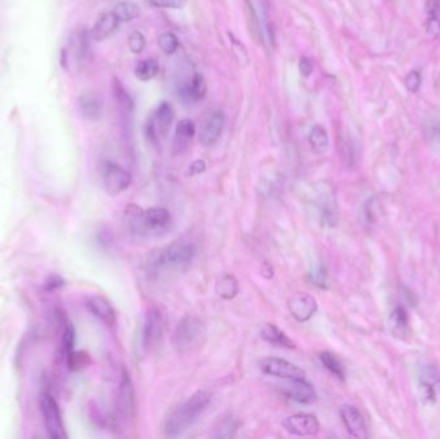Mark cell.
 <instances>
[{
	"label": "cell",
	"mask_w": 440,
	"mask_h": 439,
	"mask_svg": "<svg viewBox=\"0 0 440 439\" xmlns=\"http://www.w3.org/2000/svg\"><path fill=\"white\" fill-rule=\"evenodd\" d=\"M149 3L156 8H182L186 0H149Z\"/></svg>",
	"instance_id": "cell-41"
},
{
	"label": "cell",
	"mask_w": 440,
	"mask_h": 439,
	"mask_svg": "<svg viewBox=\"0 0 440 439\" xmlns=\"http://www.w3.org/2000/svg\"><path fill=\"white\" fill-rule=\"evenodd\" d=\"M260 335H262V338L264 339L265 342L272 344L274 347L286 348V349H293L295 348V343L278 326H275L273 323L264 325Z\"/></svg>",
	"instance_id": "cell-24"
},
{
	"label": "cell",
	"mask_w": 440,
	"mask_h": 439,
	"mask_svg": "<svg viewBox=\"0 0 440 439\" xmlns=\"http://www.w3.org/2000/svg\"><path fill=\"white\" fill-rule=\"evenodd\" d=\"M241 422L235 416L228 415L218 421L214 428V438H232L235 437L237 430L240 429Z\"/></svg>",
	"instance_id": "cell-30"
},
{
	"label": "cell",
	"mask_w": 440,
	"mask_h": 439,
	"mask_svg": "<svg viewBox=\"0 0 440 439\" xmlns=\"http://www.w3.org/2000/svg\"><path fill=\"white\" fill-rule=\"evenodd\" d=\"M158 45L165 54L171 56L179 48V40L173 32H164L158 37Z\"/></svg>",
	"instance_id": "cell-36"
},
{
	"label": "cell",
	"mask_w": 440,
	"mask_h": 439,
	"mask_svg": "<svg viewBox=\"0 0 440 439\" xmlns=\"http://www.w3.org/2000/svg\"><path fill=\"white\" fill-rule=\"evenodd\" d=\"M309 143L317 154H324L330 147V138L322 125H314L309 132Z\"/></svg>",
	"instance_id": "cell-32"
},
{
	"label": "cell",
	"mask_w": 440,
	"mask_h": 439,
	"mask_svg": "<svg viewBox=\"0 0 440 439\" xmlns=\"http://www.w3.org/2000/svg\"><path fill=\"white\" fill-rule=\"evenodd\" d=\"M112 92L118 106V121L124 137H132L133 119H134V102L118 79H114Z\"/></svg>",
	"instance_id": "cell-9"
},
{
	"label": "cell",
	"mask_w": 440,
	"mask_h": 439,
	"mask_svg": "<svg viewBox=\"0 0 440 439\" xmlns=\"http://www.w3.org/2000/svg\"><path fill=\"white\" fill-rule=\"evenodd\" d=\"M81 116L89 121H97L103 115V101L96 92H84L78 101Z\"/></svg>",
	"instance_id": "cell-19"
},
{
	"label": "cell",
	"mask_w": 440,
	"mask_h": 439,
	"mask_svg": "<svg viewBox=\"0 0 440 439\" xmlns=\"http://www.w3.org/2000/svg\"><path fill=\"white\" fill-rule=\"evenodd\" d=\"M340 415L345 428L353 438L366 439L368 437L366 422L358 409L350 405H344L340 409Z\"/></svg>",
	"instance_id": "cell-17"
},
{
	"label": "cell",
	"mask_w": 440,
	"mask_h": 439,
	"mask_svg": "<svg viewBox=\"0 0 440 439\" xmlns=\"http://www.w3.org/2000/svg\"><path fill=\"white\" fill-rule=\"evenodd\" d=\"M164 330V314L157 307H151L147 311L138 332V349L139 351H149L156 345Z\"/></svg>",
	"instance_id": "cell-4"
},
{
	"label": "cell",
	"mask_w": 440,
	"mask_h": 439,
	"mask_svg": "<svg viewBox=\"0 0 440 439\" xmlns=\"http://www.w3.org/2000/svg\"><path fill=\"white\" fill-rule=\"evenodd\" d=\"M421 396L422 400L428 403H434L438 400L440 393V374L431 365H422L420 367Z\"/></svg>",
	"instance_id": "cell-13"
},
{
	"label": "cell",
	"mask_w": 440,
	"mask_h": 439,
	"mask_svg": "<svg viewBox=\"0 0 440 439\" xmlns=\"http://www.w3.org/2000/svg\"><path fill=\"white\" fill-rule=\"evenodd\" d=\"M160 71V65L156 59H147L138 62L134 74L140 81H149L157 76Z\"/></svg>",
	"instance_id": "cell-33"
},
{
	"label": "cell",
	"mask_w": 440,
	"mask_h": 439,
	"mask_svg": "<svg viewBox=\"0 0 440 439\" xmlns=\"http://www.w3.org/2000/svg\"><path fill=\"white\" fill-rule=\"evenodd\" d=\"M318 304L309 294H295L289 299V311L297 323H306L317 312Z\"/></svg>",
	"instance_id": "cell-14"
},
{
	"label": "cell",
	"mask_w": 440,
	"mask_h": 439,
	"mask_svg": "<svg viewBox=\"0 0 440 439\" xmlns=\"http://www.w3.org/2000/svg\"><path fill=\"white\" fill-rule=\"evenodd\" d=\"M196 127L195 123L189 119H183L178 123L176 130V138H174V151L176 154H180L185 151L192 138L195 137Z\"/></svg>",
	"instance_id": "cell-25"
},
{
	"label": "cell",
	"mask_w": 440,
	"mask_h": 439,
	"mask_svg": "<svg viewBox=\"0 0 440 439\" xmlns=\"http://www.w3.org/2000/svg\"><path fill=\"white\" fill-rule=\"evenodd\" d=\"M206 90L205 78L200 72H195L189 83L180 90V96L189 102H197L205 97Z\"/></svg>",
	"instance_id": "cell-26"
},
{
	"label": "cell",
	"mask_w": 440,
	"mask_h": 439,
	"mask_svg": "<svg viewBox=\"0 0 440 439\" xmlns=\"http://www.w3.org/2000/svg\"><path fill=\"white\" fill-rule=\"evenodd\" d=\"M422 84V76L420 72L413 70L411 72H408V75L404 79V85L408 92L411 93H417L421 88Z\"/></svg>",
	"instance_id": "cell-39"
},
{
	"label": "cell",
	"mask_w": 440,
	"mask_h": 439,
	"mask_svg": "<svg viewBox=\"0 0 440 439\" xmlns=\"http://www.w3.org/2000/svg\"><path fill=\"white\" fill-rule=\"evenodd\" d=\"M90 34L84 29L78 30L74 37V52L78 65H85L90 59Z\"/></svg>",
	"instance_id": "cell-27"
},
{
	"label": "cell",
	"mask_w": 440,
	"mask_h": 439,
	"mask_svg": "<svg viewBox=\"0 0 440 439\" xmlns=\"http://www.w3.org/2000/svg\"><path fill=\"white\" fill-rule=\"evenodd\" d=\"M259 366L266 375L281 378L286 380L305 378V371L302 370L299 366L293 365V362L286 361L282 358L266 357L259 362Z\"/></svg>",
	"instance_id": "cell-11"
},
{
	"label": "cell",
	"mask_w": 440,
	"mask_h": 439,
	"mask_svg": "<svg viewBox=\"0 0 440 439\" xmlns=\"http://www.w3.org/2000/svg\"><path fill=\"white\" fill-rule=\"evenodd\" d=\"M124 225L132 234H136V236L149 234L145 222V210H142L139 206L134 204H130L125 207Z\"/></svg>",
	"instance_id": "cell-21"
},
{
	"label": "cell",
	"mask_w": 440,
	"mask_h": 439,
	"mask_svg": "<svg viewBox=\"0 0 440 439\" xmlns=\"http://www.w3.org/2000/svg\"><path fill=\"white\" fill-rule=\"evenodd\" d=\"M319 360L322 362L324 369L327 371H330L333 375H335L337 379L344 380L345 379V369H344V365L342 361L331 353V351H322L319 354Z\"/></svg>",
	"instance_id": "cell-34"
},
{
	"label": "cell",
	"mask_w": 440,
	"mask_h": 439,
	"mask_svg": "<svg viewBox=\"0 0 440 439\" xmlns=\"http://www.w3.org/2000/svg\"><path fill=\"white\" fill-rule=\"evenodd\" d=\"M211 402L210 393L197 391L179 407L173 411L165 421V434L170 438L180 437L195 424L197 418L206 410Z\"/></svg>",
	"instance_id": "cell-1"
},
{
	"label": "cell",
	"mask_w": 440,
	"mask_h": 439,
	"mask_svg": "<svg viewBox=\"0 0 440 439\" xmlns=\"http://www.w3.org/2000/svg\"><path fill=\"white\" fill-rule=\"evenodd\" d=\"M174 120V111L170 103L161 102L157 106L152 117L146 125V136L152 145H158L161 138H165L170 132Z\"/></svg>",
	"instance_id": "cell-7"
},
{
	"label": "cell",
	"mask_w": 440,
	"mask_h": 439,
	"mask_svg": "<svg viewBox=\"0 0 440 439\" xmlns=\"http://www.w3.org/2000/svg\"><path fill=\"white\" fill-rule=\"evenodd\" d=\"M116 411L118 420L124 424H129L136 419L137 405H136V393L133 382L127 371L123 370L120 384H118V400H116Z\"/></svg>",
	"instance_id": "cell-8"
},
{
	"label": "cell",
	"mask_w": 440,
	"mask_h": 439,
	"mask_svg": "<svg viewBox=\"0 0 440 439\" xmlns=\"http://www.w3.org/2000/svg\"><path fill=\"white\" fill-rule=\"evenodd\" d=\"M102 181L107 194L120 195L132 185V174L123 166L107 161L102 167Z\"/></svg>",
	"instance_id": "cell-10"
},
{
	"label": "cell",
	"mask_w": 440,
	"mask_h": 439,
	"mask_svg": "<svg viewBox=\"0 0 440 439\" xmlns=\"http://www.w3.org/2000/svg\"><path fill=\"white\" fill-rule=\"evenodd\" d=\"M118 17L114 12H105L98 17L94 26L90 30V37L96 41H102L111 37L118 28Z\"/></svg>",
	"instance_id": "cell-20"
},
{
	"label": "cell",
	"mask_w": 440,
	"mask_h": 439,
	"mask_svg": "<svg viewBox=\"0 0 440 439\" xmlns=\"http://www.w3.org/2000/svg\"><path fill=\"white\" fill-rule=\"evenodd\" d=\"M389 327L390 331L397 336V338H403L407 335L408 332V316L407 312L398 307L391 312L389 317Z\"/></svg>",
	"instance_id": "cell-31"
},
{
	"label": "cell",
	"mask_w": 440,
	"mask_h": 439,
	"mask_svg": "<svg viewBox=\"0 0 440 439\" xmlns=\"http://www.w3.org/2000/svg\"><path fill=\"white\" fill-rule=\"evenodd\" d=\"M112 12L115 13V16L118 17L120 22H130V21L137 20L140 16V8L137 4L130 1L118 3Z\"/></svg>",
	"instance_id": "cell-35"
},
{
	"label": "cell",
	"mask_w": 440,
	"mask_h": 439,
	"mask_svg": "<svg viewBox=\"0 0 440 439\" xmlns=\"http://www.w3.org/2000/svg\"><path fill=\"white\" fill-rule=\"evenodd\" d=\"M146 38H145V35H143L140 31H133V32L129 35L127 44H129L130 52L134 53V54L142 53L143 49L146 48Z\"/></svg>",
	"instance_id": "cell-37"
},
{
	"label": "cell",
	"mask_w": 440,
	"mask_h": 439,
	"mask_svg": "<svg viewBox=\"0 0 440 439\" xmlns=\"http://www.w3.org/2000/svg\"><path fill=\"white\" fill-rule=\"evenodd\" d=\"M246 4L253 14L256 31L266 48L274 47L273 23L271 20L269 0H246Z\"/></svg>",
	"instance_id": "cell-5"
},
{
	"label": "cell",
	"mask_w": 440,
	"mask_h": 439,
	"mask_svg": "<svg viewBox=\"0 0 440 439\" xmlns=\"http://www.w3.org/2000/svg\"><path fill=\"white\" fill-rule=\"evenodd\" d=\"M425 29L432 38L439 37L440 0H425Z\"/></svg>",
	"instance_id": "cell-23"
},
{
	"label": "cell",
	"mask_w": 440,
	"mask_h": 439,
	"mask_svg": "<svg viewBox=\"0 0 440 439\" xmlns=\"http://www.w3.org/2000/svg\"><path fill=\"white\" fill-rule=\"evenodd\" d=\"M40 411L44 421V427L49 437L53 439H66L67 433L59 410V403L50 396L44 393L40 398Z\"/></svg>",
	"instance_id": "cell-6"
},
{
	"label": "cell",
	"mask_w": 440,
	"mask_h": 439,
	"mask_svg": "<svg viewBox=\"0 0 440 439\" xmlns=\"http://www.w3.org/2000/svg\"><path fill=\"white\" fill-rule=\"evenodd\" d=\"M225 125V115L223 111H216L206 119L200 130V143L204 147L216 145L223 133Z\"/></svg>",
	"instance_id": "cell-15"
},
{
	"label": "cell",
	"mask_w": 440,
	"mask_h": 439,
	"mask_svg": "<svg viewBox=\"0 0 440 439\" xmlns=\"http://www.w3.org/2000/svg\"><path fill=\"white\" fill-rule=\"evenodd\" d=\"M206 170V163L204 160H196L188 167V176H193L202 174Z\"/></svg>",
	"instance_id": "cell-43"
},
{
	"label": "cell",
	"mask_w": 440,
	"mask_h": 439,
	"mask_svg": "<svg viewBox=\"0 0 440 439\" xmlns=\"http://www.w3.org/2000/svg\"><path fill=\"white\" fill-rule=\"evenodd\" d=\"M284 429L293 436L312 437L317 436L321 429L319 421L311 414H295L287 416L282 422Z\"/></svg>",
	"instance_id": "cell-12"
},
{
	"label": "cell",
	"mask_w": 440,
	"mask_h": 439,
	"mask_svg": "<svg viewBox=\"0 0 440 439\" xmlns=\"http://www.w3.org/2000/svg\"><path fill=\"white\" fill-rule=\"evenodd\" d=\"M195 245L186 240H179L151 255L147 264L148 272L158 274L169 269H185L195 259Z\"/></svg>",
	"instance_id": "cell-2"
},
{
	"label": "cell",
	"mask_w": 440,
	"mask_h": 439,
	"mask_svg": "<svg viewBox=\"0 0 440 439\" xmlns=\"http://www.w3.org/2000/svg\"><path fill=\"white\" fill-rule=\"evenodd\" d=\"M85 305L89 312L97 317L99 321L108 326H114L116 323V313L107 298L102 295H90L85 300Z\"/></svg>",
	"instance_id": "cell-18"
},
{
	"label": "cell",
	"mask_w": 440,
	"mask_h": 439,
	"mask_svg": "<svg viewBox=\"0 0 440 439\" xmlns=\"http://www.w3.org/2000/svg\"><path fill=\"white\" fill-rule=\"evenodd\" d=\"M262 274L266 278H272L273 277V268L271 264L264 263L262 267Z\"/></svg>",
	"instance_id": "cell-44"
},
{
	"label": "cell",
	"mask_w": 440,
	"mask_h": 439,
	"mask_svg": "<svg viewBox=\"0 0 440 439\" xmlns=\"http://www.w3.org/2000/svg\"><path fill=\"white\" fill-rule=\"evenodd\" d=\"M425 136L430 141L431 143L440 142V120L439 119H430L425 125Z\"/></svg>",
	"instance_id": "cell-38"
},
{
	"label": "cell",
	"mask_w": 440,
	"mask_h": 439,
	"mask_svg": "<svg viewBox=\"0 0 440 439\" xmlns=\"http://www.w3.org/2000/svg\"><path fill=\"white\" fill-rule=\"evenodd\" d=\"M284 185V179L275 172L260 176L259 181V194L265 197H275L281 194V188Z\"/></svg>",
	"instance_id": "cell-29"
},
{
	"label": "cell",
	"mask_w": 440,
	"mask_h": 439,
	"mask_svg": "<svg viewBox=\"0 0 440 439\" xmlns=\"http://www.w3.org/2000/svg\"><path fill=\"white\" fill-rule=\"evenodd\" d=\"M170 221L171 215L165 207L155 206L145 210V222L149 234L167 228V225H170Z\"/></svg>",
	"instance_id": "cell-22"
},
{
	"label": "cell",
	"mask_w": 440,
	"mask_h": 439,
	"mask_svg": "<svg viewBox=\"0 0 440 439\" xmlns=\"http://www.w3.org/2000/svg\"><path fill=\"white\" fill-rule=\"evenodd\" d=\"M216 293L224 300H231L240 293V283L233 274H225L218 278L216 283Z\"/></svg>",
	"instance_id": "cell-28"
},
{
	"label": "cell",
	"mask_w": 440,
	"mask_h": 439,
	"mask_svg": "<svg viewBox=\"0 0 440 439\" xmlns=\"http://www.w3.org/2000/svg\"><path fill=\"white\" fill-rule=\"evenodd\" d=\"M299 70H300V74L308 78L312 72H313V62L309 57H302L299 61Z\"/></svg>",
	"instance_id": "cell-42"
},
{
	"label": "cell",
	"mask_w": 440,
	"mask_h": 439,
	"mask_svg": "<svg viewBox=\"0 0 440 439\" xmlns=\"http://www.w3.org/2000/svg\"><path fill=\"white\" fill-rule=\"evenodd\" d=\"M284 391L290 400H295L300 405H311L318 398L313 385L305 380V378L289 380L284 387Z\"/></svg>",
	"instance_id": "cell-16"
},
{
	"label": "cell",
	"mask_w": 440,
	"mask_h": 439,
	"mask_svg": "<svg viewBox=\"0 0 440 439\" xmlns=\"http://www.w3.org/2000/svg\"><path fill=\"white\" fill-rule=\"evenodd\" d=\"M204 336L205 326L202 321L195 316H186L176 326L173 335V343L176 351L180 354H187L198 347Z\"/></svg>",
	"instance_id": "cell-3"
},
{
	"label": "cell",
	"mask_w": 440,
	"mask_h": 439,
	"mask_svg": "<svg viewBox=\"0 0 440 439\" xmlns=\"http://www.w3.org/2000/svg\"><path fill=\"white\" fill-rule=\"evenodd\" d=\"M309 278H311V281H312L315 286L324 287V286H326V281H327L326 268H324L323 265L314 267L313 269L311 271V274H309Z\"/></svg>",
	"instance_id": "cell-40"
}]
</instances>
